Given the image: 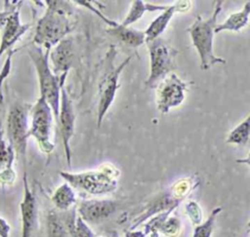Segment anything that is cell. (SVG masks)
Masks as SVG:
<instances>
[{
	"mask_svg": "<svg viewBox=\"0 0 250 237\" xmlns=\"http://www.w3.org/2000/svg\"><path fill=\"white\" fill-rule=\"evenodd\" d=\"M29 107L16 103L14 104L7 116V137L9 143L14 148L16 155L25 160L27 138L29 137L28 128Z\"/></svg>",
	"mask_w": 250,
	"mask_h": 237,
	"instance_id": "ba28073f",
	"label": "cell"
},
{
	"mask_svg": "<svg viewBox=\"0 0 250 237\" xmlns=\"http://www.w3.org/2000/svg\"><path fill=\"white\" fill-rule=\"evenodd\" d=\"M18 49L16 50H10L7 53L6 56V59L3 63V66L0 69V102L2 101V87L4 84V81L7 79V77L9 76L11 69H12V58L14 56V54L17 52Z\"/></svg>",
	"mask_w": 250,
	"mask_h": 237,
	"instance_id": "83f0119b",
	"label": "cell"
},
{
	"mask_svg": "<svg viewBox=\"0 0 250 237\" xmlns=\"http://www.w3.org/2000/svg\"><path fill=\"white\" fill-rule=\"evenodd\" d=\"M182 230V222L176 217H169L162 224L159 233L166 237H178Z\"/></svg>",
	"mask_w": 250,
	"mask_h": 237,
	"instance_id": "484cf974",
	"label": "cell"
},
{
	"mask_svg": "<svg viewBox=\"0 0 250 237\" xmlns=\"http://www.w3.org/2000/svg\"><path fill=\"white\" fill-rule=\"evenodd\" d=\"M64 213L65 221L69 231V237H96L88 223L77 215L76 207Z\"/></svg>",
	"mask_w": 250,
	"mask_h": 237,
	"instance_id": "7402d4cb",
	"label": "cell"
},
{
	"mask_svg": "<svg viewBox=\"0 0 250 237\" xmlns=\"http://www.w3.org/2000/svg\"><path fill=\"white\" fill-rule=\"evenodd\" d=\"M222 1H217L214 12L210 18L203 20L199 15L194 22L187 29L189 33L192 44L200 58V69L207 70L217 63L226 64L225 59L217 57L213 52V39L217 26L218 15L222 10Z\"/></svg>",
	"mask_w": 250,
	"mask_h": 237,
	"instance_id": "277c9868",
	"label": "cell"
},
{
	"mask_svg": "<svg viewBox=\"0 0 250 237\" xmlns=\"http://www.w3.org/2000/svg\"><path fill=\"white\" fill-rule=\"evenodd\" d=\"M180 203H181V200L177 199L172 194L171 191L162 193L161 195L156 197L154 200H152L148 204V206L146 208V210L138 217L134 219L129 229H136L137 226H139L145 220L152 217L157 214H160L168 210H175Z\"/></svg>",
	"mask_w": 250,
	"mask_h": 237,
	"instance_id": "e0dca14e",
	"label": "cell"
},
{
	"mask_svg": "<svg viewBox=\"0 0 250 237\" xmlns=\"http://www.w3.org/2000/svg\"><path fill=\"white\" fill-rule=\"evenodd\" d=\"M58 125L60 126V132L62 136V145L65 152V158L67 166H71V149H70V140L74 134V125H75V114L72 105L70 97L65 90L64 86L61 91V102L59 110Z\"/></svg>",
	"mask_w": 250,
	"mask_h": 237,
	"instance_id": "8fae6325",
	"label": "cell"
},
{
	"mask_svg": "<svg viewBox=\"0 0 250 237\" xmlns=\"http://www.w3.org/2000/svg\"><path fill=\"white\" fill-rule=\"evenodd\" d=\"M250 138V113L238 126H236L229 135L227 138L228 143L242 145Z\"/></svg>",
	"mask_w": 250,
	"mask_h": 237,
	"instance_id": "cb8c5ba5",
	"label": "cell"
},
{
	"mask_svg": "<svg viewBox=\"0 0 250 237\" xmlns=\"http://www.w3.org/2000/svg\"><path fill=\"white\" fill-rule=\"evenodd\" d=\"M31 123L29 127V137H33L40 150L46 154L53 152L55 144L52 140V129L54 113L43 97H39L30 110Z\"/></svg>",
	"mask_w": 250,
	"mask_h": 237,
	"instance_id": "8992f818",
	"label": "cell"
},
{
	"mask_svg": "<svg viewBox=\"0 0 250 237\" xmlns=\"http://www.w3.org/2000/svg\"><path fill=\"white\" fill-rule=\"evenodd\" d=\"M15 156L14 148L4 138L2 121L0 120V183L2 185H12L16 180L17 175L13 167Z\"/></svg>",
	"mask_w": 250,
	"mask_h": 237,
	"instance_id": "2e32d148",
	"label": "cell"
},
{
	"mask_svg": "<svg viewBox=\"0 0 250 237\" xmlns=\"http://www.w3.org/2000/svg\"><path fill=\"white\" fill-rule=\"evenodd\" d=\"M110 35L116 37L119 41L124 43L125 45L137 48L146 43V35L145 31L137 30L134 28L123 26L121 23L116 22L115 25L111 26L106 30Z\"/></svg>",
	"mask_w": 250,
	"mask_h": 237,
	"instance_id": "ac0fdd59",
	"label": "cell"
},
{
	"mask_svg": "<svg viewBox=\"0 0 250 237\" xmlns=\"http://www.w3.org/2000/svg\"><path fill=\"white\" fill-rule=\"evenodd\" d=\"M250 18V1H247L242 10L229 15V17L222 23L217 24L215 33H219L224 30L239 31L249 21Z\"/></svg>",
	"mask_w": 250,
	"mask_h": 237,
	"instance_id": "44dd1931",
	"label": "cell"
},
{
	"mask_svg": "<svg viewBox=\"0 0 250 237\" xmlns=\"http://www.w3.org/2000/svg\"><path fill=\"white\" fill-rule=\"evenodd\" d=\"M51 201L60 212H67L75 207L76 196L74 189L66 181L62 183L54 191Z\"/></svg>",
	"mask_w": 250,
	"mask_h": 237,
	"instance_id": "d6986e66",
	"label": "cell"
},
{
	"mask_svg": "<svg viewBox=\"0 0 250 237\" xmlns=\"http://www.w3.org/2000/svg\"><path fill=\"white\" fill-rule=\"evenodd\" d=\"M10 231L11 226L6 221V219L0 217V237H10Z\"/></svg>",
	"mask_w": 250,
	"mask_h": 237,
	"instance_id": "f546056e",
	"label": "cell"
},
{
	"mask_svg": "<svg viewBox=\"0 0 250 237\" xmlns=\"http://www.w3.org/2000/svg\"><path fill=\"white\" fill-rule=\"evenodd\" d=\"M74 59V49L72 39L66 37L58 43L50 51L53 72L57 76H67Z\"/></svg>",
	"mask_w": 250,
	"mask_h": 237,
	"instance_id": "5bb4252c",
	"label": "cell"
},
{
	"mask_svg": "<svg viewBox=\"0 0 250 237\" xmlns=\"http://www.w3.org/2000/svg\"><path fill=\"white\" fill-rule=\"evenodd\" d=\"M235 162H236V163H240V164H246V165H248V166L250 167V152H249V154L247 155V157H245V158H240V159H236Z\"/></svg>",
	"mask_w": 250,
	"mask_h": 237,
	"instance_id": "1f68e13d",
	"label": "cell"
},
{
	"mask_svg": "<svg viewBox=\"0 0 250 237\" xmlns=\"http://www.w3.org/2000/svg\"><path fill=\"white\" fill-rule=\"evenodd\" d=\"M190 1H178L174 5H169L168 8L163 11L158 17H156L145 30L146 44L149 43L157 38L166 29L170 20L177 12H186L190 8Z\"/></svg>",
	"mask_w": 250,
	"mask_h": 237,
	"instance_id": "9a60e30c",
	"label": "cell"
},
{
	"mask_svg": "<svg viewBox=\"0 0 250 237\" xmlns=\"http://www.w3.org/2000/svg\"><path fill=\"white\" fill-rule=\"evenodd\" d=\"M133 56L126 58L118 66L107 70L102 77L98 86V107H97V123L98 127H101L103 120L111 106L116 92L120 85L118 83L119 76L125 66L130 62Z\"/></svg>",
	"mask_w": 250,
	"mask_h": 237,
	"instance_id": "9c48e42d",
	"label": "cell"
},
{
	"mask_svg": "<svg viewBox=\"0 0 250 237\" xmlns=\"http://www.w3.org/2000/svg\"><path fill=\"white\" fill-rule=\"evenodd\" d=\"M45 237H69L64 216L58 210H51L46 216Z\"/></svg>",
	"mask_w": 250,
	"mask_h": 237,
	"instance_id": "ffe728a7",
	"label": "cell"
},
{
	"mask_svg": "<svg viewBox=\"0 0 250 237\" xmlns=\"http://www.w3.org/2000/svg\"><path fill=\"white\" fill-rule=\"evenodd\" d=\"M221 212H222V207L215 208L209 215L208 218L203 223L195 225L193 229L192 237H211L215 227V221H216L217 216Z\"/></svg>",
	"mask_w": 250,
	"mask_h": 237,
	"instance_id": "d4e9b609",
	"label": "cell"
},
{
	"mask_svg": "<svg viewBox=\"0 0 250 237\" xmlns=\"http://www.w3.org/2000/svg\"><path fill=\"white\" fill-rule=\"evenodd\" d=\"M169 5H156V4H150L146 3L141 0H135L132 2V6L125 17V19L122 20L121 24L123 26L129 27L134 22L138 21L146 12H155V11H165L168 8Z\"/></svg>",
	"mask_w": 250,
	"mask_h": 237,
	"instance_id": "603a6c76",
	"label": "cell"
},
{
	"mask_svg": "<svg viewBox=\"0 0 250 237\" xmlns=\"http://www.w3.org/2000/svg\"><path fill=\"white\" fill-rule=\"evenodd\" d=\"M99 237H103V236H99Z\"/></svg>",
	"mask_w": 250,
	"mask_h": 237,
	"instance_id": "e575fe53",
	"label": "cell"
},
{
	"mask_svg": "<svg viewBox=\"0 0 250 237\" xmlns=\"http://www.w3.org/2000/svg\"><path fill=\"white\" fill-rule=\"evenodd\" d=\"M149 54V75L146 80V86L155 87L167 75L176 68V57L178 51L172 48L162 38H157L146 43Z\"/></svg>",
	"mask_w": 250,
	"mask_h": 237,
	"instance_id": "5b68a950",
	"label": "cell"
},
{
	"mask_svg": "<svg viewBox=\"0 0 250 237\" xmlns=\"http://www.w3.org/2000/svg\"><path fill=\"white\" fill-rule=\"evenodd\" d=\"M192 181L190 178H184L177 181L172 187L171 192L172 194L179 200H183L192 189Z\"/></svg>",
	"mask_w": 250,
	"mask_h": 237,
	"instance_id": "4316f807",
	"label": "cell"
},
{
	"mask_svg": "<svg viewBox=\"0 0 250 237\" xmlns=\"http://www.w3.org/2000/svg\"><path fill=\"white\" fill-rule=\"evenodd\" d=\"M60 175L73 189L91 195H104L116 190L120 172L115 166L107 163L96 170L80 173L62 171Z\"/></svg>",
	"mask_w": 250,
	"mask_h": 237,
	"instance_id": "3957f363",
	"label": "cell"
},
{
	"mask_svg": "<svg viewBox=\"0 0 250 237\" xmlns=\"http://www.w3.org/2000/svg\"><path fill=\"white\" fill-rule=\"evenodd\" d=\"M247 226H248V227H250V220L248 221V223H247Z\"/></svg>",
	"mask_w": 250,
	"mask_h": 237,
	"instance_id": "836d02e7",
	"label": "cell"
},
{
	"mask_svg": "<svg viewBox=\"0 0 250 237\" xmlns=\"http://www.w3.org/2000/svg\"><path fill=\"white\" fill-rule=\"evenodd\" d=\"M23 194L20 203L21 219V237H32L38 219L37 200L27 182L26 173H23Z\"/></svg>",
	"mask_w": 250,
	"mask_h": 237,
	"instance_id": "4fadbf2b",
	"label": "cell"
},
{
	"mask_svg": "<svg viewBox=\"0 0 250 237\" xmlns=\"http://www.w3.org/2000/svg\"><path fill=\"white\" fill-rule=\"evenodd\" d=\"M112 237H119V235H118L116 232H113V235H112Z\"/></svg>",
	"mask_w": 250,
	"mask_h": 237,
	"instance_id": "d6a6232c",
	"label": "cell"
},
{
	"mask_svg": "<svg viewBox=\"0 0 250 237\" xmlns=\"http://www.w3.org/2000/svg\"><path fill=\"white\" fill-rule=\"evenodd\" d=\"M192 82H185L177 74L170 73L159 82L156 89L157 109L166 114L171 108L179 106L185 99V92Z\"/></svg>",
	"mask_w": 250,
	"mask_h": 237,
	"instance_id": "30bf717a",
	"label": "cell"
},
{
	"mask_svg": "<svg viewBox=\"0 0 250 237\" xmlns=\"http://www.w3.org/2000/svg\"><path fill=\"white\" fill-rule=\"evenodd\" d=\"M186 212H187V215L188 216L190 221L192 222V224L194 226L201 223V220H202V211H201L199 205L196 202L189 201L186 205Z\"/></svg>",
	"mask_w": 250,
	"mask_h": 237,
	"instance_id": "f1b7e54d",
	"label": "cell"
},
{
	"mask_svg": "<svg viewBox=\"0 0 250 237\" xmlns=\"http://www.w3.org/2000/svg\"><path fill=\"white\" fill-rule=\"evenodd\" d=\"M146 234L143 230L136 229H128L124 233V237H146Z\"/></svg>",
	"mask_w": 250,
	"mask_h": 237,
	"instance_id": "4dcf8cb0",
	"label": "cell"
},
{
	"mask_svg": "<svg viewBox=\"0 0 250 237\" xmlns=\"http://www.w3.org/2000/svg\"><path fill=\"white\" fill-rule=\"evenodd\" d=\"M116 208V202L110 199H84L78 203L76 211L87 223H100L107 219Z\"/></svg>",
	"mask_w": 250,
	"mask_h": 237,
	"instance_id": "7c38bea8",
	"label": "cell"
},
{
	"mask_svg": "<svg viewBox=\"0 0 250 237\" xmlns=\"http://www.w3.org/2000/svg\"><path fill=\"white\" fill-rule=\"evenodd\" d=\"M27 53L37 72L40 96L45 98L53 110L55 119L58 121L61 91L64 86L66 76L60 77L53 72L49 64V50H45L35 44H32L27 50Z\"/></svg>",
	"mask_w": 250,
	"mask_h": 237,
	"instance_id": "7a4b0ae2",
	"label": "cell"
},
{
	"mask_svg": "<svg viewBox=\"0 0 250 237\" xmlns=\"http://www.w3.org/2000/svg\"><path fill=\"white\" fill-rule=\"evenodd\" d=\"M45 14L37 20L33 44L51 51L74 28V9L69 1L45 0Z\"/></svg>",
	"mask_w": 250,
	"mask_h": 237,
	"instance_id": "6da1fadb",
	"label": "cell"
},
{
	"mask_svg": "<svg viewBox=\"0 0 250 237\" xmlns=\"http://www.w3.org/2000/svg\"><path fill=\"white\" fill-rule=\"evenodd\" d=\"M21 4L22 1H4V9L0 11V57L12 50V46L31 26L29 23L21 22Z\"/></svg>",
	"mask_w": 250,
	"mask_h": 237,
	"instance_id": "52a82bcc",
	"label": "cell"
}]
</instances>
